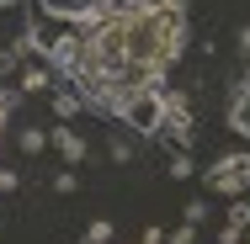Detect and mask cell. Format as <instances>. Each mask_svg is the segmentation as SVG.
I'll list each match as a JSON object with an SVG mask.
<instances>
[{"instance_id": "cell-1", "label": "cell", "mask_w": 250, "mask_h": 244, "mask_svg": "<svg viewBox=\"0 0 250 244\" xmlns=\"http://www.w3.org/2000/svg\"><path fill=\"white\" fill-rule=\"evenodd\" d=\"M123 16V48L128 64H144L154 75H170L187 53V5L181 0H154V5H117Z\"/></svg>"}, {"instance_id": "cell-2", "label": "cell", "mask_w": 250, "mask_h": 244, "mask_svg": "<svg viewBox=\"0 0 250 244\" xmlns=\"http://www.w3.org/2000/svg\"><path fill=\"white\" fill-rule=\"evenodd\" d=\"M106 117H117L128 133H139V138H160V122H165V91L154 85V91H133V96H117L106 106Z\"/></svg>"}, {"instance_id": "cell-3", "label": "cell", "mask_w": 250, "mask_h": 244, "mask_svg": "<svg viewBox=\"0 0 250 244\" xmlns=\"http://www.w3.org/2000/svg\"><path fill=\"white\" fill-rule=\"evenodd\" d=\"M202 186L218 196H245L250 191V149H234V154H224L213 170H202Z\"/></svg>"}, {"instance_id": "cell-4", "label": "cell", "mask_w": 250, "mask_h": 244, "mask_svg": "<svg viewBox=\"0 0 250 244\" xmlns=\"http://www.w3.org/2000/svg\"><path fill=\"white\" fill-rule=\"evenodd\" d=\"M160 138L176 149H192V101L181 91H165V122H160Z\"/></svg>"}, {"instance_id": "cell-5", "label": "cell", "mask_w": 250, "mask_h": 244, "mask_svg": "<svg viewBox=\"0 0 250 244\" xmlns=\"http://www.w3.org/2000/svg\"><path fill=\"white\" fill-rule=\"evenodd\" d=\"M16 91H21V96H48V91H53V64L27 58V64H21V75H16Z\"/></svg>"}, {"instance_id": "cell-6", "label": "cell", "mask_w": 250, "mask_h": 244, "mask_svg": "<svg viewBox=\"0 0 250 244\" xmlns=\"http://www.w3.org/2000/svg\"><path fill=\"white\" fill-rule=\"evenodd\" d=\"M48 144L64 154V165H69V170H75V165H85V138H80L75 128H64V122H59V128H48Z\"/></svg>"}, {"instance_id": "cell-7", "label": "cell", "mask_w": 250, "mask_h": 244, "mask_svg": "<svg viewBox=\"0 0 250 244\" xmlns=\"http://www.w3.org/2000/svg\"><path fill=\"white\" fill-rule=\"evenodd\" d=\"M229 128H234L240 138H250V75L234 85V96H229Z\"/></svg>"}, {"instance_id": "cell-8", "label": "cell", "mask_w": 250, "mask_h": 244, "mask_svg": "<svg viewBox=\"0 0 250 244\" xmlns=\"http://www.w3.org/2000/svg\"><path fill=\"white\" fill-rule=\"evenodd\" d=\"M48 96H53V112H59V122H75V117L85 112V96H80L75 85H69V91H59V85H53Z\"/></svg>"}, {"instance_id": "cell-9", "label": "cell", "mask_w": 250, "mask_h": 244, "mask_svg": "<svg viewBox=\"0 0 250 244\" xmlns=\"http://www.w3.org/2000/svg\"><path fill=\"white\" fill-rule=\"evenodd\" d=\"M21 64H27V53H21V43H0V80H5V85H16Z\"/></svg>"}, {"instance_id": "cell-10", "label": "cell", "mask_w": 250, "mask_h": 244, "mask_svg": "<svg viewBox=\"0 0 250 244\" xmlns=\"http://www.w3.org/2000/svg\"><path fill=\"white\" fill-rule=\"evenodd\" d=\"M43 144H48V133H43V128H21V133H16V149H21L27 159H32V154H43Z\"/></svg>"}, {"instance_id": "cell-11", "label": "cell", "mask_w": 250, "mask_h": 244, "mask_svg": "<svg viewBox=\"0 0 250 244\" xmlns=\"http://www.w3.org/2000/svg\"><path fill=\"white\" fill-rule=\"evenodd\" d=\"M106 154H112V165H128V159H133V138H123V128H112Z\"/></svg>"}, {"instance_id": "cell-12", "label": "cell", "mask_w": 250, "mask_h": 244, "mask_svg": "<svg viewBox=\"0 0 250 244\" xmlns=\"http://www.w3.org/2000/svg\"><path fill=\"white\" fill-rule=\"evenodd\" d=\"M224 228H240V234H245V228H250V202L234 196V207H229V223H224Z\"/></svg>"}, {"instance_id": "cell-13", "label": "cell", "mask_w": 250, "mask_h": 244, "mask_svg": "<svg viewBox=\"0 0 250 244\" xmlns=\"http://www.w3.org/2000/svg\"><path fill=\"white\" fill-rule=\"evenodd\" d=\"M181 218H187L192 228H202V223H208V202H202V196H192V202L181 207Z\"/></svg>"}, {"instance_id": "cell-14", "label": "cell", "mask_w": 250, "mask_h": 244, "mask_svg": "<svg viewBox=\"0 0 250 244\" xmlns=\"http://www.w3.org/2000/svg\"><path fill=\"white\" fill-rule=\"evenodd\" d=\"M187 175H192V154L176 149V154H170V181H187Z\"/></svg>"}, {"instance_id": "cell-15", "label": "cell", "mask_w": 250, "mask_h": 244, "mask_svg": "<svg viewBox=\"0 0 250 244\" xmlns=\"http://www.w3.org/2000/svg\"><path fill=\"white\" fill-rule=\"evenodd\" d=\"M85 244H112V223H106V218L91 223V228H85Z\"/></svg>"}, {"instance_id": "cell-16", "label": "cell", "mask_w": 250, "mask_h": 244, "mask_svg": "<svg viewBox=\"0 0 250 244\" xmlns=\"http://www.w3.org/2000/svg\"><path fill=\"white\" fill-rule=\"evenodd\" d=\"M75 186H80V175H75V170H59V175H53V191H64V196H69Z\"/></svg>"}, {"instance_id": "cell-17", "label": "cell", "mask_w": 250, "mask_h": 244, "mask_svg": "<svg viewBox=\"0 0 250 244\" xmlns=\"http://www.w3.org/2000/svg\"><path fill=\"white\" fill-rule=\"evenodd\" d=\"M165 244H197V228H192V223H181V228H176Z\"/></svg>"}, {"instance_id": "cell-18", "label": "cell", "mask_w": 250, "mask_h": 244, "mask_svg": "<svg viewBox=\"0 0 250 244\" xmlns=\"http://www.w3.org/2000/svg\"><path fill=\"white\" fill-rule=\"evenodd\" d=\"M16 186H21V175L16 170H0V191H16Z\"/></svg>"}, {"instance_id": "cell-19", "label": "cell", "mask_w": 250, "mask_h": 244, "mask_svg": "<svg viewBox=\"0 0 250 244\" xmlns=\"http://www.w3.org/2000/svg\"><path fill=\"white\" fill-rule=\"evenodd\" d=\"M240 53L250 58V27H240Z\"/></svg>"}, {"instance_id": "cell-20", "label": "cell", "mask_w": 250, "mask_h": 244, "mask_svg": "<svg viewBox=\"0 0 250 244\" xmlns=\"http://www.w3.org/2000/svg\"><path fill=\"white\" fill-rule=\"evenodd\" d=\"M139 244H165V234H160V228H149V234H144Z\"/></svg>"}, {"instance_id": "cell-21", "label": "cell", "mask_w": 250, "mask_h": 244, "mask_svg": "<svg viewBox=\"0 0 250 244\" xmlns=\"http://www.w3.org/2000/svg\"><path fill=\"white\" fill-rule=\"evenodd\" d=\"M16 5H21V0H0V11H16Z\"/></svg>"}, {"instance_id": "cell-22", "label": "cell", "mask_w": 250, "mask_h": 244, "mask_svg": "<svg viewBox=\"0 0 250 244\" xmlns=\"http://www.w3.org/2000/svg\"><path fill=\"white\" fill-rule=\"evenodd\" d=\"M240 244H250V228H245V239H240Z\"/></svg>"}, {"instance_id": "cell-23", "label": "cell", "mask_w": 250, "mask_h": 244, "mask_svg": "<svg viewBox=\"0 0 250 244\" xmlns=\"http://www.w3.org/2000/svg\"><path fill=\"white\" fill-rule=\"evenodd\" d=\"M0 122H5V117H0Z\"/></svg>"}]
</instances>
